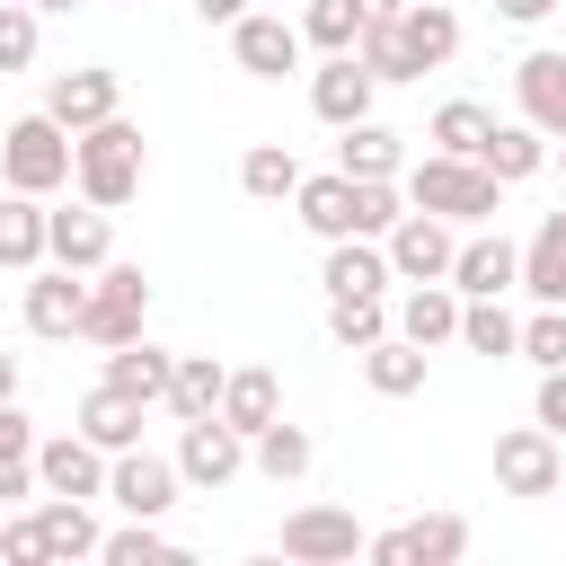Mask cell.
I'll return each mask as SVG.
<instances>
[{"label":"cell","instance_id":"6da1fadb","mask_svg":"<svg viewBox=\"0 0 566 566\" xmlns=\"http://www.w3.org/2000/svg\"><path fill=\"white\" fill-rule=\"evenodd\" d=\"M451 548H460V522H416L380 539V557H451Z\"/></svg>","mask_w":566,"mask_h":566},{"label":"cell","instance_id":"7a4b0ae2","mask_svg":"<svg viewBox=\"0 0 566 566\" xmlns=\"http://www.w3.org/2000/svg\"><path fill=\"white\" fill-rule=\"evenodd\" d=\"M292 548L301 557H336V548H354V522L345 513H310V522H292Z\"/></svg>","mask_w":566,"mask_h":566},{"label":"cell","instance_id":"3957f363","mask_svg":"<svg viewBox=\"0 0 566 566\" xmlns=\"http://www.w3.org/2000/svg\"><path fill=\"white\" fill-rule=\"evenodd\" d=\"M124 504H133V513H159V504H168V469L133 460V469H124Z\"/></svg>","mask_w":566,"mask_h":566},{"label":"cell","instance_id":"277c9868","mask_svg":"<svg viewBox=\"0 0 566 566\" xmlns=\"http://www.w3.org/2000/svg\"><path fill=\"white\" fill-rule=\"evenodd\" d=\"M186 460H195L203 478H221V469H230V433H212V424H203V433L186 442Z\"/></svg>","mask_w":566,"mask_h":566},{"label":"cell","instance_id":"5b68a950","mask_svg":"<svg viewBox=\"0 0 566 566\" xmlns=\"http://www.w3.org/2000/svg\"><path fill=\"white\" fill-rule=\"evenodd\" d=\"M44 478H53L62 495H80V486H88V451H71V442H62V451L44 460Z\"/></svg>","mask_w":566,"mask_h":566},{"label":"cell","instance_id":"8992f818","mask_svg":"<svg viewBox=\"0 0 566 566\" xmlns=\"http://www.w3.org/2000/svg\"><path fill=\"white\" fill-rule=\"evenodd\" d=\"M35 531H44V548H88V522H80V513H62V504H53Z\"/></svg>","mask_w":566,"mask_h":566},{"label":"cell","instance_id":"52a82bcc","mask_svg":"<svg viewBox=\"0 0 566 566\" xmlns=\"http://www.w3.org/2000/svg\"><path fill=\"white\" fill-rule=\"evenodd\" d=\"M504 478L539 486V478H548V451H539V442H513V451H504Z\"/></svg>","mask_w":566,"mask_h":566},{"label":"cell","instance_id":"ba28073f","mask_svg":"<svg viewBox=\"0 0 566 566\" xmlns=\"http://www.w3.org/2000/svg\"><path fill=\"white\" fill-rule=\"evenodd\" d=\"M88 424H97L106 442H124V433H133V424H124V398H97V407H88Z\"/></svg>","mask_w":566,"mask_h":566},{"label":"cell","instance_id":"9c48e42d","mask_svg":"<svg viewBox=\"0 0 566 566\" xmlns=\"http://www.w3.org/2000/svg\"><path fill=\"white\" fill-rule=\"evenodd\" d=\"M265 460L274 469H301V433H265Z\"/></svg>","mask_w":566,"mask_h":566},{"label":"cell","instance_id":"30bf717a","mask_svg":"<svg viewBox=\"0 0 566 566\" xmlns=\"http://www.w3.org/2000/svg\"><path fill=\"white\" fill-rule=\"evenodd\" d=\"M539 274H548V283H566V230H548V256H539Z\"/></svg>","mask_w":566,"mask_h":566},{"label":"cell","instance_id":"8fae6325","mask_svg":"<svg viewBox=\"0 0 566 566\" xmlns=\"http://www.w3.org/2000/svg\"><path fill=\"white\" fill-rule=\"evenodd\" d=\"M539 416H548V424H566V380H548V398H539Z\"/></svg>","mask_w":566,"mask_h":566}]
</instances>
